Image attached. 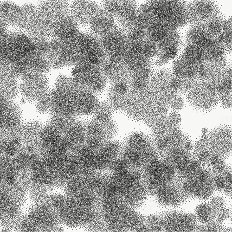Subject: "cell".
<instances>
[{"mask_svg": "<svg viewBox=\"0 0 232 232\" xmlns=\"http://www.w3.org/2000/svg\"><path fill=\"white\" fill-rule=\"evenodd\" d=\"M211 208L207 205H201L197 210V215L200 219L204 222L210 220L211 216H212V211Z\"/></svg>", "mask_w": 232, "mask_h": 232, "instance_id": "1", "label": "cell"}, {"mask_svg": "<svg viewBox=\"0 0 232 232\" xmlns=\"http://www.w3.org/2000/svg\"><path fill=\"white\" fill-rule=\"evenodd\" d=\"M16 123H17V121L14 117H12V116L5 117L4 126H6L8 127H12L15 126Z\"/></svg>", "mask_w": 232, "mask_h": 232, "instance_id": "2", "label": "cell"}]
</instances>
